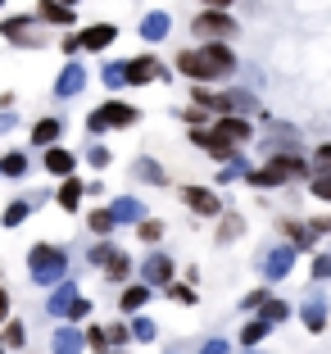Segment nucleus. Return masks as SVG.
Instances as JSON below:
<instances>
[{
    "label": "nucleus",
    "mask_w": 331,
    "mask_h": 354,
    "mask_svg": "<svg viewBox=\"0 0 331 354\" xmlns=\"http://www.w3.org/2000/svg\"><path fill=\"white\" fill-rule=\"evenodd\" d=\"M177 68L196 82H214V77L236 73V55L227 46H200V50H182L177 55Z\"/></svg>",
    "instance_id": "f257e3e1"
},
{
    "label": "nucleus",
    "mask_w": 331,
    "mask_h": 354,
    "mask_svg": "<svg viewBox=\"0 0 331 354\" xmlns=\"http://www.w3.org/2000/svg\"><path fill=\"white\" fill-rule=\"evenodd\" d=\"M28 272H32V281H41V286L68 281L64 277V272H68V250H59V245H32L28 250Z\"/></svg>",
    "instance_id": "f03ea898"
},
{
    "label": "nucleus",
    "mask_w": 331,
    "mask_h": 354,
    "mask_svg": "<svg viewBox=\"0 0 331 354\" xmlns=\"http://www.w3.org/2000/svg\"><path fill=\"white\" fill-rule=\"evenodd\" d=\"M304 173H309V164H304L300 155H272V159H268V168L249 173L245 182H249V187H281L286 177H304Z\"/></svg>",
    "instance_id": "7ed1b4c3"
},
{
    "label": "nucleus",
    "mask_w": 331,
    "mask_h": 354,
    "mask_svg": "<svg viewBox=\"0 0 331 354\" xmlns=\"http://www.w3.org/2000/svg\"><path fill=\"white\" fill-rule=\"evenodd\" d=\"M136 109L132 104H123V100H109V104H100L91 118H86V127H91V136H100V132H109V127H132L136 123Z\"/></svg>",
    "instance_id": "20e7f679"
},
{
    "label": "nucleus",
    "mask_w": 331,
    "mask_h": 354,
    "mask_svg": "<svg viewBox=\"0 0 331 354\" xmlns=\"http://www.w3.org/2000/svg\"><path fill=\"white\" fill-rule=\"evenodd\" d=\"M91 263H95V268H100L109 281H127V272H132V259H127V250H118V245H109V241L91 245Z\"/></svg>",
    "instance_id": "39448f33"
},
{
    "label": "nucleus",
    "mask_w": 331,
    "mask_h": 354,
    "mask_svg": "<svg viewBox=\"0 0 331 354\" xmlns=\"http://www.w3.org/2000/svg\"><path fill=\"white\" fill-rule=\"evenodd\" d=\"M191 32H196V37H205V41H227V37H236V19H231V14H223V10H205V14H196Z\"/></svg>",
    "instance_id": "423d86ee"
},
{
    "label": "nucleus",
    "mask_w": 331,
    "mask_h": 354,
    "mask_svg": "<svg viewBox=\"0 0 331 354\" xmlns=\"http://www.w3.org/2000/svg\"><path fill=\"white\" fill-rule=\"evenodd\" d=\"M77 300H82V291H77L73 281H59V286L50 291V300H46V313H50V318H73Z\"/></svg>",
    "instance_id": "0eeeda50"
},
{
    "label": "nucleus",
    "mask_w": 331,
    "mask_h": 354,
    "mask_svg": "<svg viewBox=\"0 0 331 354\" xmlns=\"http://www.w3.org/2000/svg\"><path fill=\"white\" fill-rule=\"evenodd\" d=\"M123 73H127V86H141V82H159V77H168L164 64L150 59V55H141V59H127Z\"/></svg>",
    "instance_id": "6e6552de"
},
{
    "label": "nucleus",
    "mask_w": 331,
    "mask_h": 354,
    "mask_svg": "<svg viewBox=\"0 0 331 354\" xmlns=\"http://www.w3.org/2000/svg\"><path fill=\"white\" fill-rule=\"evenodd\" d=\"M141 281H145V286H173V259L155 250L150 259L141 263Z\"/></svg>",
    "instance_id": "1a4fd4ad"
},
{
    "label": "nucleus",
    "mask_w": 331,
    "mask_h": 354,
    "mask_svg": "<svg viewBox=\"0 0 331 354\" xmlns=\"http://www.w3.org/2000/svg\"><path fill=\"white\" fill-rule=\"evenodd\" d=\"M182 200H187V209H191V214H200V218L223 214V205H218V196L209 187H187V191H182Z\"/></svg>",
    "instance_id": "9d476101"
},
{
    "label": "nucleus",
    "mask_w": 331,
    "mask_h": 354,
    "mask_svg": "<svg viewBox=\"0 0 331 354\" xmlns=\"http://www.w3.org/2000/svg\"><path fill=\"white\" fill-rule=\"evenodd\" d=\"M290 263H295V245H277V250L263 254L259 268H263V277H268V281H281L290 272Z\"/></svg>",
    "instance_id": "9b49d317"
},
{
    "label": "nucleus",
    "mask_w": 331,
    "mask_h": 354,
    "mask_svg": "<svg viewBox=\"0 0 331 354\" xmlns=\"http://www.w3.org/2000/svg\"><path fill=\"white\" fill-rule=\"evenodd\" d=\"M82 86H86V68L77 59H68V64H64V73H59V82H55V95H59V100H73Z\"/></svg>",
    "instance_id": "f8f14e48"
},
{
    "label": "nucleus",
    "mask_w": 331,
    "mask_h": 354,
    "mask_svg": "<svg viewBox=\"0 0 331 354\" xmlns=\"http://www.w3.org/2000/svg\"><path fill=\"white\" fill-rule=\"evenodd\" d=\"M82 345H86V332H77V327H55V336H50V354H82Z\"/></svg>",
    "instance_id": "ddd939ff"
},
{
    "label": "nucleus",
    "mask_w": 331,
    "mask_h": 354,
    "mask_svg": "<svg viewBox=\"0 0 331 354\" xmlns=\"http://www.w3.org/2000/svg\"><path fill=\"white\" fill-rule=\"evenodd\" d=\"M0 37L14 46H37V23L32 19H5L0 23Z\"/></svg>",
    "instance_id": "4468645a"
},
{
    "label": "nucleus",
    "mask_w": 331,
    "mask_h": 354,
    "mask_svg": "<svg viewBox=\"0 0 331 354\" xmlns=\"http://www.w3.org/2000/svg\"><path fill=\"white\" fill-rule=\"evenodd\" d=\"M214 136L223 141V146L236 150L240 141H249V123H245V118H218V123H214Z\"/></svg>",
    "instance_id": "2eb2a0df"
},
{
    "label": "nucleus",
    "mask_w": 331,
    "mask_h": 354,
    "mask_svg": "<svg viewBox=\"0 0 331 354\" xmlns=\"http://www.w3.org/2000/svg\"><path fill=\"white\" fill-rule=\"evenodd\" d=\"M118 41V28L114 23H95V28L82 32V50H104V46Z\"/></svg>",
    "instance_id": "dca6fc26"
},
{
    "label": "nucleus",
    "mask_w": 331,
    "mask_h": 354,
    "mask_svg": "<svg viewBox=\"0 0 331 354\" xmlns=\"http://www.w3.org/2000/svg\"><path fill=\"white\" fill-rule=\"evenodd\" d=\"M109 214H114V223H145V205H141V200H132V196L114 200Z\"/></svg>",
    "instance_id": "f3484780"
},
{
    "label": "nucleus",
    "mask_w": 331,
    "mask_h": 354,
    "mask_svg": "<svg viewBox=\"0 0 331 354\" xmlns=\"http://www.w3.org/2000/svg\"><path fill=\"white\" fill-rule=\"evenodd\" d=\"M168 28H173V19H168L164 10H155V14H145V19H141V37H145V41H164Z\"/></svg>",
    "instance_id": "a211bd4d"
},
{
    "label": "nucleus",
    "mask_w": 331,
    "mask_h": 354,
    "mask_svg": "<svg viewBox=\"0 0 331 354\" xmlns=\"http://www.w3.org/2000/svg\"><path fill=\"white\" fill-rule=\"evenodd\" d=\"M59 136H64V118H41L32 127V146H55Z\"/></svg>",
    "instance_id": "6ab92c4d"
},
{
    "label": "nucleus",
    "mask_w": 331,
    "mask_h": 354,
    "mask_svg": "<svg viewBox=\"0 0 331 354\" xmlns=\"http://www.w3.org/2000/svg\"><path fill=\"white\" fill-rule=\"evenodd\" d=\"M82 182H77V177H64V187H59V196H55V200H59V209H64V214H73V209H77V205H82Z\"/></svg>",
    "instance_id": "aec40b11"
},
{
    "label": "nucleus",
    "mask_w": 331,
    "mask_h": 354,
    "mask_svg": "<svg viewBox=\"0 0 331 354\" xmlns=\"http://www.w3.org/2000/svg\"><path fill=\"white\" fill-rule=\"evenodd\" d=\"M191 141H196L200 150H209L214 159H227V155H231V146H223V141H218L214 132H205V127H191Z\"/></svg>",
    "instance_id": "412c9836"
},
{
    "label": "nucleus",
    "mask_w": 331,
    "mask_h": 354,
    "mask_svg": "<svg viewBox=\"0 0 331 354\" xmlns=\"http://www.w3.org/2000/svg\"><path fill=\"white\" fill-rule=\"evenodd\" d=\"M145 300H150V286H145V281H136V286H127V291L118 295V309H123V313H136Z\"/></svg>",
    "instance_id": "4be33fe9"
},
{
    "label": "nucleus",
    "mask_w": 331,
    "mask_h": 354,
    "mask_svg": "<svg viewBox=\"0 0 331 354\" xmlns=\"http://www.w3.org/2000/svg\"><path fill=\"white\" fill-rule=\"evenodd\" d=\"M73 164H77V155H68V150H59V146L46 150V168H50L55 177H68V173H73Z\"/></svg>",
    "instance_id": "5701e85b"
},
{
    "label": "nucleus",
    "mask_w": 331,
    "mask_h": 354,
    "mask_svg": "<svg viewBox=\"0 0 331 354\" xmlns=\"http://www.w3.org/2000/svg\"><path fill=\"white\" fill-rule=\"evenodd\" d=\"M304 327H309V332H322V327H327V300L304 304Z\"/></svg>",
    "instance_id": "b1692460"
},
{
    "label": "nucleus",
    "mask_w": 331,
    "mask_h": 354,
    "mask_svg": "<svg viewBox=\"0 0 331 354\" xmlns=\"http://www.w3.org/2000/svg\"><path fill=\"white\" fill-rule=\"evenodd\" d=\"M37 10H41V19H46V23H64V28L73 23V10H68V5H59V0H41Z\"/></svg>",
    "instance_id": "393cba45"
},
{
    "label": "nucleus",
    "mask_w": 331,
    "mask_h": 354,
    "mask_svg": "<svg viewBox=\"0 0 331 354\" xmlns=\"http://www.w3.org/2000/svg\"><path fill=\"white\" fill-rule=\"evenodd\" d=\"M132 173H136V177H145V182H155V187H164V182H168V173L155 164V159H136Z\"/></svg>",
    "instance_id": "a878e982"
},
{
    "label": "nucleus",
    "mask_w": 331,
    "mask_h": 354,
    "mask_svg": "<svg viewBox=\"0 0 331 354\" xmlns=\"http://www.w3.org/2000/svg\"><path fill=\"white\" fill-rule=\"evenodd\" d=\"M28 214H32V200H14V205L5 209L0 227H19V223H28Z\"/></svg>",
    "instance_id": "bb28decb"
},
{
    "label": "nucleus",
    "mask_w": 331,
    "mask_h": 354,
    "mask_svg": "<svg viewBox=\"0 0 331 354\" xmlns=\"http://www.w3.org/2000/svg\"><path fill=\"white\" fill-rule=\"evenodd\" d=\"M268 327H272V323H263V318L245 323V332H240V345H245V350H254V345H259L263 336H268Z\"/></svg>",
    "instance_id": "cd10ccee"
},
{
    "label": "nucleus",
    "mask_w": 331,
    "mask_h": 354,
    "mask_svg": "<svg viewBox=\"0 0 331 354\" xmlns=\"http://www.w3.org/2000/svg\"><path fill=\"white\" fill-rule=\"evenodd\" d=\"M86 227H91L95 236H109V232H114V214H109V209H95L91 218H86Z\"/></svg>",
    "instance_id": "c85d7f7f"
},
{
    "label": "nucleus",
    "mask_w": 331,
    "mask_h": 354,
    "mask_svg": "<svg viewBox=\"0 0 331 354\" xmlns=\"http://www.w3.org/2000/svg\"><path fill=\"white\" fill-rule=\"evenodd\" d=\"M286 236H290V245H313V236H318V232L304 227V223H286Z\"/></svg>",
    "instance_id": "c756f323"
},
{
    "label": "nucleus",
    "mask_w": 331,
    "mask_h": 354,
    "mask_svg": "<svg viewBox=\"0 0 331 354\" xmlns=\"http://www.w3.org/2000/svg\"><path fill=\"white\" fill-rule=\"evenodd\" d=\"M0 168H5V177H23V173H28V155H5Z\"/></svg>",
    "instance_id": "7c9ffc66"
},
{
    "label": "nucleus",
    "mask_w": 331,
    "mask_h": 354,
    "mask_svg": "<svg viewBox=\"0 0 331 354\" xmlns=\"http://www.w3.org/2000/svg\"><path fill=\"white\" fill-rule=\"evenodd\" d=\"M286 318H290V309L281 300H268V304H263V323H286Z\"/></svg>",
    "instance_id": "2f4dec72"
},
{
    "label": "nucleus",
    "mask_w": 331,
    "mask_h": 354,
    "mask_svg": "<svg viewBox=\"0 0 331 354\" xmlns=\"http://www.w3.org/2000/svg\"><path fill=\"white\" fill-rule=\"evenodd\" d=\"M104 86H127V73H123V64H104Z\"/></svg>",
    "instance_id": "473e14b6"
},
{
    "label": "nucleus",
    "mask_w": 331,
    "mask_h": 354,
    "mask_svg": "<svg viewBox=\"0 0 331 354\" xmlns=\"http://www.w3.org/2000/svg\"><path fill=\"white\" fill-rule=\"evenodd\" d=\"M132 336H136V341H155V336H159V327L150 323V318H136V323H132Z\"/></svg>",
    "instance_id": "72a5a7b5"
},
{
    "label": "nucleus",
    "mask_w": 331,
    "mask_h": 354,
    "mask_svg": "<svg viewBox=\"0 0 331 354\" xmlns=\"http://www.w3.org/2000/svg\"><path fill=\"white\" fill-rule=\"evenodd\" d=\"M104 336H109V350H114V345H127V341H132V327L114 323V327H104Z\"/></svg>",
    "instance_id": "f704fd0d"
},
{
    "label": "nucleus",
    "mask_w": 331,
    "mask_h": 354,
    "mask_svg": "<svg viewBox=\"0 0 331 354\" xmlns=\"http://www.w3.org/2000/svg\"><path fill=\"white\" fill-rule=\"evenodd\" d=\"M86 345H91L95 354H109V336H104V327H91V332H86Z\"/></svg>",
    "instance_id": "c9c22d12"
},
{
    "label": "nucleus",
    "mask_w": 331,
    "mask_h": 354,
    "mask_svg": "<svg viewBox=\"0 0 331 354\" xmlns=\"http://www.w3.org/2000/svg\"><path fill=\"white\" fill-rule=\"evenodd\" d=\"M168 300H177V304H196V291H191V286H182V281H173V286H168Z\"/></svg>",
    "instance_id": "e433bc0d"
},
{
    "label": "nucleus",
    "mask_w": 331,
    "mask_h": 354,
    "mask_svg": "<svg viewBox=\"0 0 331 354\" xmlns=\"http://www.w3.org/2000/svg\"><path fill=\"white\" fill-rule=\"evenodd\" d=\"M136 232H141V241H150V245H155V241L164 236V223H155V218H145V223H141V227H136Z\"/></svg>",
    "instance_id": "4c0bfd02"
},
{
    "label": "nucleus",
    "mask_w": 331,
    "mask_h": 354,
    "mask_svg": "<svg viewBox=\"0 0 331 354\" xmlns=\"http://www.w3.org/2000/svg\"><path fill=\"white\" fill-rule=\"evenodd\" d=\"M313 196L331 205V173H318V177H313Z\"/></svg>",
    "instance_id": "58836bf2"
},
{
    "label": "nucleus",
    "mask_w": 331,
    "mask_h": 354,
    "mask_svg": "<svg viewBox=\"0 0 331 354\" xmlns=\"http://www.w3.org/2000/svg\"><path fill=\"white\" fill-rule=\"evenodd\" d=\"M231 236H240V218L236 214H227V218H223V232H218V241H231Z\"/></svg>",
    "instance_id": "ea45409f"
},
{
    "label": "nucleus",
    "mask_w": 331,
    "mask_h": 354,
    "mask_svg": "<svg viewBox=\"0 0 331 354\" xmlns=\"http://www.w3.org/2000/svg\"><path fill=\"white\" fill-rule=\"evenodd\" d=\"M268 300H272L268 291H249L245 300H240V309H263V304H268Z\"/></svg>",
    "instance_id": "a19ab883"
},
{
    "label": "nucleus",
    "mask_w": 331,
    "mask_h": 354,
    "mask_svg": "<svg viewBox=\"0 0 331 354\" xmlns=\"http://www.w3.org/2000/svg\"><path fill=\"white\" fill-rule=\"evenodd\" d=\"M240 173H245V177H249V168H245V164H240V159H231V164H227V168H223V173H218V177H223V182H231V177H240Z\"/></svg>",
    "instance_id": "79ce46f5"
},
{
    "label": "nucleus",
    "mask_w": 331,
    "mask_h": 354,
    "mask_svg": "<svg viewBox=\"0 0 331 354\" xmlns=\"http://www.w3.org/2000/svg\"><path fill=\"white\" fill-rule=\"evenodd\" d=\"M86 159H91V168H104V164H109V150H104V146H91V150H86Z\"/></svg>",
    "instance_id": "37998d69"
},
{
    "label": "nucleus",
    "mask_w": 331,
    "mask_h": 354,
    "mask_svg": "<svg viewBox=\"0 0 331 354\" xmlns=\"http://www.w3.org/2000/svg\"><path fill=\"white\" fill-rule=\"evenodd\" d=\"M313 277H331V254H318V259H313Z\"/></svg>",
    "instance_id": "c03bdc74"
},
{
    "label": "nucleus",
    "mask_w": 331,
    "mask_h": 354,
    "mask_svg": "<svg viewBox=\"0 0 331 354\" xmlns=\"http://www.w3.org/2000/svg\"><path fill=\"white\" fill-rule=\"evenodd\" d=\"M5 336H10L14 345H23V341H28V327H23V323H10V332H5Z\"/></svg>",
    "instance_id": "a18cd8bd"
},
{
    "label": "nucleus",
    "mask_w": 331,
    "mask_h": 354,
    "mask_svg": "<svg viewBox=\"0 0 331 354\" xmlns=\"http://www.w3.org/2000/svg\"><path fill=\"white\" fill-rule=\"evenodd\" d=\"M200 354H231V350H227V341H205Z\"/></svg>",
    "instance_id": "49530a36"
},
{
    "label": "nucleus",
    "mask_w": 331,
    "mask_h": 354,
    "mask_svg": "<svg viewBox=\"0 0 331 354\" xmlns=\"http://www.w3.org/2000/svg\"><path fill=\"white\" fill-rule=\"evenodd\" d=\"M318 168H322V173H331V141H327V146H318Z\"/></svg>",
    "instance_id": "de8ad7c7"
},
{
    "label": "nucleus",
    "mask_w": 331,
    "mask_h": 354,
    "mask_svg": "<svg viewBox=\"0 0 331 354\" xmlns=\"http://www.w3.org/2000/svg\"><path fill=\"white\" fill-rule=\"evenodd\" d=\"M82 50V37H64V55H77Z\"/></svg>",
    "instance_id": "09e8293b"
},
{
    "label": "nucleus",
    "mask_w": 331,
    "mask_h": 354,
    "mask_svg": "<svg viewBox=\"0 0 331 354\" xmlns=\"http://www.w3.org/2000/svg\"><path fill=\"white\" fill-rule=\"evenodd\" d=\"M5 318H10V295L0 291V323H5Z\"/></svg>",
    "instance_id": "8fccbe9b"
},
{
    "label": "nucleus",
    "mask_w": 331,
    "mask_h": 354,
    "mask_svg": "<svg viewBox=\"0 0 331 354\" xmlns=\"http://www.w3.org/2000/svg\"><path fill=\"white\" fill-rule=\"evenodd\" d=\"M205 5H214V10H227L231 0H205Z\"/></svg>",
    "instance_id": "3c124183"
},
{
    "label": "nucleus",
    "mask_w": 331,
    "mask_h": 354,
    "mask_svg": "<svg viewBox=\"0 0 331 354\" xmlns=\"http://www.w3.org/2000/svg\"><path fill=\"white\" fill-rule=\"evenodd\" d=\"M59 5H68V10H73V5H77V0H59Z\"/></svg>",
    "instance_id": "603ef678"
},
{
    "label": "nucleus",
    "mask_w": 331,
    "mask_h": 354,
    "mask_svg": "<svg viewBox=\"0 0 331 354\" xmlns=\"http://www.w3.org/2000/svg\"><path fill=\"white\" fill-rule=\"evenodd\" d=\"M109 354H127V350H109Z\"/></svg>",
    "instance_id": "864d4df0"
},
{
    "label": "nucleus",
    "mask_w": 331,
    "mask_h": 354,
    "mask_svg": "<svg viewBox=\"0 0 331 354\" xmlns=\"http://www.w3.org/2000/svg\"><path fill=\"white\" fill-rule=\"evenodd\" d=\"M0 354H5V345H0Z\"/></svg>",
    "instance_id": "5fc2aeb1"
},
{
    "label": "nucleus",
    "mask_w": 331,
    "mask_h": 354,
    "mask_svg": "<svg viewBox=\"0 0 331 354\" xmlns=\"http://www.w3.org/2000/svg\"><path fill=\"white\" fill-rule=\"evenodd\" d=\"M245 354H254V350H245Z\"/></svg>",
    "instance_id": "6e6d98bb"
},
{
    "label": "nucleus",
    "mask_w": 331,
    "mask_h": 354,
    "mask_svg": "<svg viewBox=\"0 0 331 354\" xmlns=\"http://www.w3.org/2000/svg\"><path fill=\"white\" fill-rule=\"evenodd\" d=\"M0 173H5V168H0Z\"/></svg>",
    "instance_id": "4d7b16f0"
},
{
    "label": "nucleus",
    "mask_w": 331,
    "mask_h": 354,
    "mask_svg": "<svg viewBox=\"0 0 331 354\" xmlns=\"http://www.w3.org/2000/svg\"><path fill=\"white\" fill-rule=\"evenodd\" d=\"M0 5H5V0H0Z\"/></svg>",
    "instance_id": "13d9d810"
}]
</instances>
